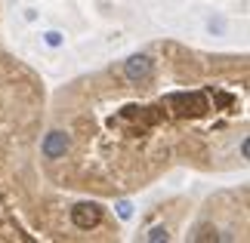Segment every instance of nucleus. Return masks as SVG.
Listing matches in <instances>:
<instances>
[{
	"instance_id": "obj_1",
	"label": "nucleus",
	"mask_w": 250,
	"mask_h": 243,
	"mask_svg": "<svg viewBox=\"0 0 250 243\" xmlns=\"http://www.w3.org/2000/svg\"><path fill=\"white\" fill-rule=\"evenodd\" d=\"M167 105L176 117H198L207 111V99L201 93H173L167 95Z\"/></svg>"
},
{
	"instance_id": "obj_2",
	"label": "nucleus",
	"mask_w": 250,
	"mask_h": 243,
	"mask_svg": "<svg viewBox=\"0 0 250 243\" xmlns=\"http://www.w3.org/2000/svg\"><path fill=\"white\" fill-rule=\"evenodd\" d=\"M151 74H155V62H151V56H146V53L133 56V59H127V65H124V77H127L130 83H146Z\"/></svg>"
},
{
	"instance_id": "obj_3",
	"label": "nucleus",
	"mask_w": 250,
	"mask_h": 243,
	"mask_svg": "<svg viewBox=\"0 0 250 243\" xmlns=\"http://www.w3.org/2000/svg\"><path fill=\"white\" fill-rule=\"evenodd\" d=\"M41 151H43V157H46V160H59V157H65V154L71 151V139H68V132H62V130L46 132V135H43Z\"/></svg>"
},
{
	"instance_id": "obj_4",
	"label": "nucleus",
	"mask_w": 250,
	"mask_h": 243,
	"mask_svg": "<svg viewBox=\"0 0 250 243\" xmlns=\"http://www.w3.org/2000/svg\"><path fill=\"white\" fill-rule=\"evenodd\" d=\"M71 222H74V228H81V231H90L96 228L102 222V206L99 203H78V206L71 209Z\"/></svg>"
},
{
	"instance_id": "obj_5",
	"label": "nucleus",
	"mask_w": 250,
	"mask_h": 243,
	"mask_svg": "<svg viewBox=\"0 0 250 243\" xmlns=\"http://www.w3.org/2000/svg\"><path fill=\"white\" fill-rule=\"evenodd\" d=\"M191 240H198V243H210V240H219V231L213 225H201L195 234H191Z\"/></svg>"
},
{
	"instance_id": "obj_6",
	"label": "nucleus",
	"mask_w": 250,
	"mask_h": 243,
	"mask_svg": "<svg viewBox=\"0 0 250 243\" xmlns=\"http://www.w3.org/2000/svg\"><path fill=\"white\" fill-rule=\"evenodd\" d=\"M167 237H170V231H167L164 225H155V228H151L148 234H146V240H148V243H161V240H167Z\"/></svg>"
},
{
	"instance_id": "obj_7",
	"label": "nucleus",
	"mask_w": 250,
	"mask_h": 243,
	"mask_svg": "<svg viewBox=\"0 0 250 243\" xmlns=\"http://www.w3.org/2000/svg\"><path fill=\"white\" fill-rule=\"evenodd\" d=\"M114 209H118V216H121L124 222L133 219V203H130V200H118V206H114Z\"/></svg>"
},
{
	"instance_id": "obj_8",
	"label": "nucleus",
	"mask_w": 250,
	"mask_h": 243,
	"mask_svg": "<svg viewBox=\"0 0 250 243\" xmlns=\"http://www.w3.org/2000/svg\"><path fill=\"white\" fill-rule=\"evenodd\" d=\"M43 40L50 43V46H59V43H62V34H59V31H46V34H43Z\"/></svg>"
},
{
	"instance_id": "obj_9",
	"label": "nucleus",
	"mask_w": 250,
	"mask_h": 243,
	"mask_svg": "<svg viewBox=\"0 0 250 243\" xmlns=\"http://www.w3.org/2000/svg\"><path fill=\"white\" fill-rule=\"evenodd\" d=\"M238 151H241V157L247 160L250 157V139H241V148H238Z\"/></svg>"
}]
</instances>
